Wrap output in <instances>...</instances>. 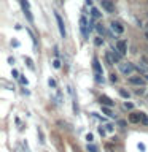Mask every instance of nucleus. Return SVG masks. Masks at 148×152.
<instances>
[{
  "mask_svg": "<svg viewBox=\"0 0 148 152\" xmlns=\"http://www.w3.org/2000/svg\"><path fill=\"white\" fill-rule=\"evenodd\" d=\"M105 60H107V65H113V64H119L121 60V54L115 49V51H107L105 52Z\"/></svg>",
  "mask_w": 148,
  "mask_h": 152,
  "instance_id": "nucleus-1",
  "label": "nucleus"
},
{
  "mask_svg": "<svg viewBox=\"0 0 148 152\" xmlns=\"http://www.w3.org/2000/svg\"><path fill=\"white\" fill-rule=\"evenodd\" d=\"M92 70H94V78H95V81H97V83H104L102 66H100L97 57H94V59H92Z\"/></svg>",
  "mask_w": 148,
  "mask_h": 152,
  "instance_id": "nucleus-2",
  "label": "nucleus"
},
{
  "mask_svg": "<svg viewBox=\"0 0 148 152\" xmlns=\"http://www.w3.org/2000/svg\"><path fill=\"white\" fill-rule=\"evenodd\" d=\"M80 30H81V35H83L84 38H89V32H91V28H89V22H88V19H86L84 16H81V18H80Z\"/></svg>",
  "mask_w": 148,
  "mask_h": 152,
  "instance_id": "nucleus-3",
  "label": "nucleus"
},
{
  "mask_svg": "<svg viewBox=\"0 0 148 152\" xmlns=\"http://www.w3.org/2000/svg\"><path fill=\"white\" fill-rule=\"evenodd\" d=\"M19 3H21V7H22V11L24 14H26V18L29 19V22L33 24V16H32V13H30V5H29L27 0H18Z\"/></svg>",
  "mask_w": 148,
  "mask_h": 152,
  "instance_id": "nucleus-4",
  "label": "nucleus"
},
{
  "mask_svg": "<svg viewBox=\"0 0 148 152\" xmlns=\"http://www.w3.org/2000/svg\"><path fill=\"white\" fill-rule=\"evenodd\" d=\"M134 68H135V66H134L131 62H121V64H119V70H121V73H123V75H126V76L132 75Z\"/></svg>",
  "mask_w": 148,
  "mask_h": 152,
  "instance_id": "nucleus-5",
  "label": "nucleus"
},
{
  "mask_svg": "<svg viewBox=\"0 0 148 152\" xmlns=\"http://www.w3.org/2000/svg\"><path fill=\"white\" fill-rule=\"evenodd\" d=\"M54 18H56V22H57V28H59V33L62 38L67 37V32H65V26H64V21H62L61 14L59 13H54Z\"/></svg>",
  "mask_w": 148,
  "mask_h": 152,
  "instance_id": "nucleus-6",
  "label": "nucleus"
},
{
  "mask_svg": "<svg viewBox=\"0 0 148 152\" xmlns=\"http://www.w3.org/2000/svg\"><path fill=\"white\" fill-rule=\"evenodd\" d=\"M100 5H102V8L107 13H115V5L112 0H100Z\"/></svg>",
  "mask_w": 148,
  "mask_h": 152,
  "instance_id": "nucleus-7",
  "label": "nucleus"
},
{
  "mask_svg": "<svg viewBox=\"0 0 148 152\" xmlns=\"http://www.w3.org/2000/svg\"><path fill=\"white\" fill-rule=\"evenodd\" d=\"M137 70L140 71V73H143V75H147V73H148V60L145 59V57H142V60L138 62Z\"/></svg>",
  "mask_w": 148,
  "mask_h": 152,
  "instance_id": "nucleus-8",
  "label": "nucleus"
},
{
  "mask_svg": "<svg viewBox=\"0 0 148 152\" xmlns=\"http://www.w3.org/2000/svg\"><path fill=\"white\" fill-rule=\"evenodd\" d=\"M116 51H118L121 56L126 54V52H127V45H126V41L118 40V41H116Z\"/></svg>",
  "mask_w": 148,
  "mask_h": 152,
  "instance_id": "nucleus-9",
  "label": "nucleus"
},
{
  "mask_svg": "<svg viewBox=\"0 0 148 152\" xmlns=\"http://www.w3.org/2000/svg\"><path fill=\"white\" fill-rule=\"evenodd\" d=\"M110 27H112V30H113L115 33H118V35H121V33L124 32V27H123L119 22H116V21H112V22H110Z\"/></svg>",
  "mask_w": 148,
  "mask_h": 152,
  "instance_id": "nucleus-10",
  "label": "nucleus"
},
{
  "mask_svg": "<svg viewBox=\"0 0 148 152\" xmlns=\"http://www.w3.org/2000/svg\"><path fill=\"white\" fill-rule=\"evenodd\" d=\"M129 83L134 84V86H145V79L142 76H131L129 78Z\"/></svg>",
  "mask_w": 148,
  "mask_h": 152,
  "instance_id": "nucleus-11",
  "label": "nucleus"
},
{
  "mask_svg": "<svg viewBox=\"0 0 148 152\" xmlns=\"http://www.w3.org/2000/svg\"><path fill=\"white\" fill-rule=\"evenodd\" d=\"M99 102H100V104H104V106H110V108L115 106V102L112 98H108L107 95H102V97L99 98Z\"/></svg>",
  "mask_w": 148,
  "mask_h": 152,
  "instance_id": "nucleus-12",
  "label": "nucleus"
},
{
  "mask_svg": "<svg viewBox=\"0 0 148 152\" xmlns=\"http://www.w3.org/2000/svg\"><path fill=\"white\" fill-rule=\"evenodd\" d=\"M69 92H70V95H72V102H73V111L78 114V102H76L75 90H73V87H72V86H69Z\"/></svg>",
  "mask_w": 148,
  "mask_h": 152,
  "instance_id": "nucleus-13",
  "label": "nucleus"
},
{
  "mask_svg": "<svg viewBox=\"0 0 148 152\" xmlns=\"http://www.w3.org/2000/svg\"><path fill=\"white\" fill-rule=\"evenodd\" d=\"M129 122H132V124L140 122V113H132L131 116H129Z\"/></svg>",
  "mask_w": 148,
  "mask_h": 152,
  "instance_id": "nucleus-14",
  "label": "nucleus"
},
{
  "mask_svg": "<svg viewBox=\"0 0 148 152\" xmlns=\"http://www.w3.org/2000/svg\"><path fill=\"white\" fill-rule=\"evenodd\" d=\"M100 16H102V14H100V11L97 8H91V18L92 19H100Z\"/></svg>",
  "mask_w": 148,
  "mask_h": 152,
  "instance_id": "nucleus-15",
  "label": "nucleus"
},
{
  "mask_svg": "<svg viewBox=\"0 0 148 152\" xmlns=\"http://www.w3.org/2000/svg\"><path fill=\"white\" fill-rule=\"evenodd\" d=\"M53 95H54V100H56V103H57V104H61V103H62V95H61V92H59V90H57V89H54V94H53Z\"/></svg>",
  "mask_w": 148,
  "mask_h": 152,
  "instance_id": "nucleus-16",
  "label": "nucleus"
},
{
  "mask_svg": "<svg viewBox=\"0 0 148 152\" xmlns=\"http://www.w3.org/2000/svg\"><path fill=\"white\" fill-rule=\"evenodd\" d=\"M37 135H38V140H40L41 144H45V136H43V130H41L40 127L37 128Z\"/></svg>",
  "mask_w": 148,
  "mask_h": 152,
  "instance_id": "nucleus-17",
  "label": "nucleus"
},
{
  "mask_svg": "<svg viewBox=\"0 0 148 152\" xmlns=\"http://www.w3.org/2000/svg\"><path fill=\"white\" fill-rule=\"evenodd\" d=\"M102 111H104L105 114H107L108 117H115V114H113L112 111H110V106H104V104H102Z\"/></svg>",
  "mask_w": 148,
  "mask_h": 152,
  "instance_id": "nucleus-18",
  "label": "nucleus"
},
{
  "mask_svg": "<svg viewBox=\"0 0 148 152\" xmlns=\"http://www.w3.org/2000/svg\"><path fill=\"white\" fill-rule=\"evenodd\" d=\"M95 30H97L100 35H105V27H104L100 22H99V24H95Z\"/></svg>",
  "mask_w": 148,
  "mask_h": 152,
  "instance_id": "nucleus-19",
  "label": "nucleus"
},
{
  "mask_svg": "<svg viewBox=\"0 0 148 152\" xmlns=\"http://www.w3.org/2000/svg\"><path fill=\"white\" fill-rule=\"evenodd\" d=\"M140 122L143 124V125H148V116L145 113H140Z\"/></svg>",
  "mask_w": 148,
  "mask_h": 152,
  "instance_id": "nucleus-20",
  "label": "nucleus"
},
{
  "mask_svg": "<svg viewBox=\"0 0 148 152\" xmlns=\"http://www.w3.org/2000/svg\"><path fill=\"white\" fill-rule=\"evenodd\" d=\"M119 95H121V97L123 98H129V92H127V90H124V89H119Z\"/></svg>",
  "mask_w": 148,
  "mask_h": 152,
  "instance_id": "nucleus-21",
  "label": "nucleus"
},
{
  "mask_svg": "<svg viewBox=\"0 0 148 152\" xmlns=\"http://www.w3.org/2000/svg\"><path fill=\"white\" fill-rule=\"evenodd\" d=\"M53 66H54L56 70H59L61 68V60L59 59H54V60H53Z\"/></svg>",
  "mask_w": 148,
  "mask_h": 152,
  "instance_id": "nucleus-22",
  "label": "nucleus"
},
{
  "mask_svg": "<svg viewBox=\"0 0 148 152\" xmlns=\"http://www.w3.org/2000/svg\"><path fill=\"white\" fill-rule=\"evenodd\" d=\"M102 43H104L102 37H97V38L94 40V45H95V46H102Z\"/></svg>",
  "mask_w": 148,
  "mask_h": 152,
  "instance_id": "nucleus-23",
  "label": "nucleus"
},
{
  "mask_svg": "<svg viewBox=\"0 0 148 152\" xmlns=\"http://www.w3.org/2000/svg\"><path fill=\"white\" fill-rule=\"evenodd\" d=\"M135 94L137 95H143V94H145V87H143V86H138V89L135 90Z\"/></svg>",
  "mask_w": 148,
  "mask_h": 152,
  "instance_id": "nucleus-24",
  "label": "nucleus"
},
{
  "mask_svg": "<svg viewBox=\"0 0 148 152\" xmlns=\"http://www.w3.org/2000/svg\"><path fill=\"white\" fill-rule=\"evenodd\" d=\"M26 62H27L29 68H30V70H33V62H32V59H30V57H26Z\"/></svg>",
  "mask_w": 148,
  "mask_h": 152,
  "instance_id": "nucleus-25",
  "label": "nucleus"
},
{
  "mask_svg": "<svg viewBox=\"0 0 148 152\" xmlns=\"http://www.w3.org/2000/svg\"><path fill=\"white\" fill-rule=\"evenodd\" d=\"M48 84H50V87H53V89H56V81L53 79V78H50V79H48Z\"/></svg>",
  "mask_w": 148,
  "mask_h": 152,
  "instance_id": "nucleus-26",
  "label": "nucleus"
},
{
  "mask_svg": "<svg viewBox=\"0 0 148 152\" xmlns=\"http://www.w3.org/2000/svg\"><path fill=\"white\" fill-rule=\"evenodd\" d=\"M99 133H100V136H105V135H107V128L99 127Z\"/></svg>",
  "mask_w": 148,
  "mask_h": 152,
  "instance_id": "nucleus-27",
  "label": "nucleus"
},
{
  "mask_svg": "<svg viewBox=\"0 0 148 152\" xmlns=\"http://www.w3.org/2000/svg\"><path fill=\"white\" fill-rule=\"evenodd\" d=\"M88 152H97V147L92 144H88Z\"/></svg>",
  "mask_w": 148,
  "mask_h": 152,
  "instance_id": "nucleus-28",
  "label": "nucleus"
},
{
  "mask_svg": "<svg viewBox=\"0 0 148 152\" xmlns=\"http://www.w3.org/2000/svg\"><path fill=\"white\" fill-rule=\"evenodd\" d=\"M19 81H21V84H22V86H27V84H29L27 78H22V76H19Z\"/></svg>",
  "mask_w": 148,
  "mask_h": 152,
  "instance_id": "nucleus-29",
  "label": "nucleus"
},
{
  "mask_svg": "<svg viewBox=\"0 0 148 152\" xmlns=\"http://www.w3.org/2000/svg\"><path fill=\"white\" fill-rule=\"evenodd\" d=\"M110 81H112V83H116V81H118V76L115 75V73H112V75H110Z\"/></svg>",
  "mask_w": 148,
  "mask_h": 152,
  "instance_id": "nucleus-30",
  "label": "nucleus"
},
{
  "mask_svg": "<svg viewBox=\"0 0 148 152\" xmlns=\"http://www.w3.org/2000/svg\"><path fill=\"white\" fill-rule=\"evenodd\" d=\"M132 108H134V104H132V103H129V102L124 103V109H132Z\"/></svg>",
  "mask_w": 148,
  "mask_h": 152,
  "instance_id": "nucleus-31",
  "label": "nucleus"
},
{
  "mask_svg": "<svg viewBox=\"0 0 148 152\" xmlns=\"http://www.w3.org/2000/svg\"><path fill=\"white\" fill-rule=\"evenodd\" d=\"M137 147H138V151H142V152H145V149H147V147H145V144H142V142H138V144H137Z\"/></svg>",
  "mask_w": 148,
  "mask_h": 152,
  "instance_id": "nucleus-32",
  "label": "nucleus"
},
{
  "mask_svg": "<svg viewBox=\"0 0 148 152\" xmlns=\"http://www.w3.org/2000/svg\"><path fill=\"white\" fill-rule=\"evenodd\" d=\"M86 140H88V142H91L94 140V136H92V133H88V135H86Z\"/></svg>",
  "mask_w": 148,
  "mask_h": 152,
  "instance_id": "nucleus-33",
  "label": "nucleus"
},
{
  "mask_svg": "<svg viewBox=\"0 0 148 152\" xmlns=\"http://www.w3.org/2000/svg\"><path fill=\"white\" fill-rule=\"evenodd\" d=\"M11 76H13V78H19V73H18V70H13V71H11Z\"/></svg>",
  "mask_w": 148,
  "mask_h": 152,
  "instance_id": "nucleus-34",
  "label": "nucleus"
},
{
  "mask_svg": "<svg viewBox=\"0 0 148 152\" xmlns=\"http://www.w3.org/2000/svg\"><path fill=\"white\" fill-rule=\"evenodd\" d=\"M105 128H107V132H113V125H105Z\"/></svg>",
  "mask_w": 148,
  "mask_h": 152,
  "instance_id": "nucleus-35",
  "label": "nucleus"
},
{
  "mask_svg": "<svg viewBox=\"0 0 148 152\" xmlns=\"http://www.w3.org/2000/svg\"><path fill=\"white\" fill-rule=\"evenodd\" d=\"M86 5H89V7H92V0H86Z\"/></svg>",
  "mask_w": 148,
  "mask_h": 152,
  "instance_id": "nucleus-36",
  "label": "nucleus"
},
{
  "mask_svg": "<svg viewBox=\"0 0 148 152\" xmlns=\"http://www.w3.org/2000/svg\"><path fill=\"white\" fill-rule=\"evenodd\" d=\"M16 152H22V149H21V146H16Z\"/></svg>",
  "mask_w": 148,
  "mask_h": 152,
  "instance_id": "nucleus-37",
  "label": "nucleus"
},
{
  "mask_svg": "<svg viewBox=\"0 0 148 152\" xmlns=\"http://www.w3.org/2000/svg\"><path fill=\"white\" fill-rule=\"evenodd\" d=\"M145 30H147V35H148V24H147V27H145Z\"/></svg>",
  "mask_w": 148,
  "mask_h": 152,
  "instance_id": "nucleus-38",
  "label": "nucleus"
},
{
  "mask_svg": "<svg viewBox=\"0 0 148 152\" xmlns=\"http://www.w3.org/2000/svg\"><path fill=\"white\" fill-rule=\"evenodd\" d=\"M73 149H75V152H80V151H78V147H73Z\"/></svg>",
  "mask_w": 148,
  "mask_h": 152,
  "instance_id": "nucleus-39",
  "label": "nucleus"
},
{
  "mask_svg": "<svg viewBox=\"0 0 148 152\" xmlns=\"http://www.w3.org/2000/svg\"><path fill=\"white\" fill-rule=\"evenodd\" d=\"M143 76H145V78H147V79H148V73H147V75H143Z\"/></svg>",
  "mask_w": 148,
  "mask_h": 152,
  "instance_id": "nucleus-40",
  "label": "nucleus"
}]
</instances>
